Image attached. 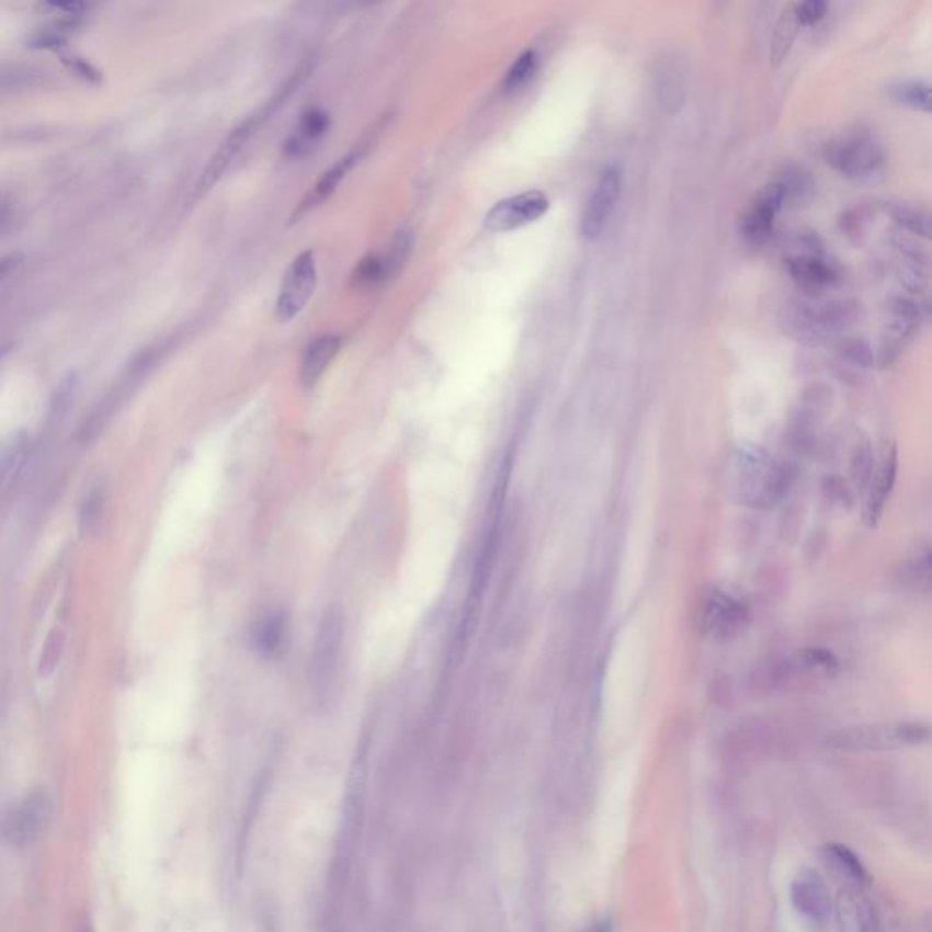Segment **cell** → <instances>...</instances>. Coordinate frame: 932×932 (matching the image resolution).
I'll return each mask as SVG.
<instances>
[{"instance_id": "6da1fadb", "label": "cell", "mask_w": 932, "mask_h": 932, "mask_svg": "<svg viewBox=\"0 0 932 932\" xmlns=\"http://www.w3.org/2000/svg\"><path fill=\"white\" fill-rule=\"evenodd\" d=\"M510 459L512 457H507V462L501 466L498 481H496V487H493L492 504H490L487 515V528H485V534H482L481 547H479V553H477L476 565H474V572H471V581L470 587H468V594H466L463 620L459 623V628H457L454 647H452V667L459 663V659L463 658V653H465L466 647H468L470 636L476 630L477 620H479V614H481L482 594H485L488 579H490V573H492L493 562H496V556H498L504 493H507L510 463H512Z\"/></svg>"}, {"instance_id": "7a4b0ae2", "label": "cell", "mask_w": 932, "mask_h": 932, "mask_svg": "<svg viewBox=\"0 0 932 932\" xmlns=\"http://www.w3.org/2000/svg\"><path fill=\"white\" fill-rule=\"evenodd\" d=\"M736 490L743 503L769 509L793 487L796 468L788 463L772 462L761 448H747L736 459Z\"/></svg>"}, {"instance_id": "3957f363", "label": "cell", "mask_w": 932, "mask_h": 932, "mask_svg": "<svg viewBox=\"0 0 932 932\" xmlns=\"http://www.w3.org/2000/svg\"><path fill=\"white\" fill-rule=\"evenodd\" d=\"M344 649V614L339 606H330L317 630L311 649L308 680L311 694L319 702L332 700L338 694L341 658Z\"/></svg>"}, {"instance_id": "277c9868", "label": "cell", "mask_w": 932, "mask_h": 932, "mask_svg": "<svg viewBox=\"0 0 932 932\" xmlns=\"http://www.w3.org/2000/svg\"><path fill=\"white\" fill-rule=\"evenodd\" d=\"M931 738L929 725L918 721L901 724L860 725L846 727L831 736V746L849 752L857 750H887L898 747L922 746Z\"/></svg>"}, {"instance_id": "5b68a950", "label": "cell", "mask_w": 932, "mask_h": 932, "mask_svg": "<svg viewBox=\"0 0 932 932\" xmlns=\"http://www.w3.org/2000/svg\"><path fill=\"white\" fill-rule=\"evenodd\" d=\"M54 818V804L46 793L27 794L19 804L5 810L0 831L13 846H32L48 831Z\"/></svg>"}, {"instance_id": "8992f818", "label": "cell", "mask_w": 932, "mask_h": 932, "mask_svg": "<svg viewBox=\"0 0 932 932\" xmlns=\"http://www.w3.org/2000/svg\"><path fill=\"white\" fill-rule=\"evenodd\" d=\"M317 286L316 255L310 250L299 253L292 261L275 303V319L280 322L294 321L310 303Z\"/></svg>"}, {"instance_id": "52a82bcc", "label": "cell", "mask_w": 932, "mask_h": 932, "mask_svg": "<svg viewBox=\"0 0 932 932\" xmlns=\"http://www.w3.org/2000/svg\"><path fill=\"white\" fill-rule=\"evenodd\" d=\"M791 903L794 911L815 928H826L834 911L831 890L816 868L805 867L791 882Z\"/></svg>"}, {"instance_id": "ba28073f", "label": "cell", "mask_w": 932, "mask_h": 932, "mask_svg": "<svg viewBox=\"0 0 932 932\" xmlns=\"http://www.w3.org/2000/svg\"><path fill=\"white\" fill-rule=\"evenodd\" d=\"M550 208L545 193L539 190L518 193L493 204L485 215V228L488 231H514L523 226L532 225L542 219Z\"/></svg>"}, {"instance_id": "9c48e42d", "label": "cell", "mask_w": 932, "mask_h": 932, "mask_svg": "<svg viewBox=\"0 0 932 932\" xmlns=\"http://www.w3.org/2000/svg\"><path fill=\"white\" fill-rule=\"evenodd\" d=\"M379 129V124H375L372 132L363 135L360 143L346 156L341 157L336 164H332V167L321 173V178L317 179V183L306 192L305 197L300 198V203H297V206H295L294 214H292V223L299 220L300 217H305L306 214H310L311 209L319 208L321 204L327 203L328 198L332 197L339 184L343 183L344 178H346V173L355 167V162H360V159L365 157L366 150L371 148L374 137Z\"/></svg>"}, {"instance_id": "30bf717a", "label": "cell", "mask_w": 932, "mask_h": 932, "mask_svg": "<svg viewBox=\"0 0 932 932\" xmlns=\"http://www.w3.org/2000/svg\"><path fill=\"white\" fill-rule=\"evenodd\" d=\"M826 159L845 178H865L882 162V151L867 135H846L826 146Z\"/></svg>"}, {"instance_id": "8fae6325", "label": "cell", "mask_w": 932, "mask_h": 932, "mask_svg": "<svg viewBox=\"0 0 932 932\" xmlns=\"http://www.w3.org/2000/svg\"><path fill=\"white\" fill-rule=\"evenodd\" d=\"M622 193V172L616 167L606 168L590 195L583 217H581V234L584 239L594 241L605 230L611 214L616 208L617 198Z\"/></svg>"}, {"instance_id": "7c38bea8", "label": "cell", "mask_w": 932, "mask_h": 932, "mask_svg": "<svg viewBox=\"0 0 932 932\" xmlns=\"http://www.w3.org/2000/svg\"><path fill=\"white\" fill-rule=\"evenodd\" d=\"M785 198H787V190L783 186L782 181L769 184L755 195L754 201L750 204L749 212L743 217V223H741V234L749 245L761 247L769 241L772 228H774V219H776L777 212L782 209Z\"/></svg>"}, {"instance_id": "4fadbf2b", "label": "cell", "mask_w": 932, "mask_h": 932, "mask_svg": "<svg viewBox=\"0 0 932 932\" xmlns=\"http://www.w3.org/2000/svg\"><path fill=\"white\" fill-rule=\"evenodd\" d=\"M253 128H255V118H247L245 123L231 129L230 135L220 143L219 148L215 151L214 157L209 159L208 164H206L203 173H201V178H198L197 184H195V190H193V198L195 201L203 198L209 190H214L215 184L219 183L223 175L228 172V168L234 164L237 156L241 154L242 148L247 145Z\"/></svg>"}, {"instance_id": "5bb4252c", "label": "cell", "mask_w": 932, "mask_h": 932, "mask_svg": "<svg viewBox=\"0 0 932 932\" xmlns=\"http://www.w3.org/2000/svg\"><path fill=\"white\" fill-rule=\"evenodd\" d=\"M703 605V627L716 638H732L746 627L749 620L747 606L721 590L711 592Z\"/></svg>"}, {"instance_id": "9a60e30c", "label": "cell", "mask_w": 932, "mask_h": 932, "mask_svg": "<svg viewBox=\"0 0 932 932\" xmlns=\"http://www.w3.org/2000/svg\"><path fill=\"white\" fill-rule=\"evenodd\" d=\"M832 912L838 932H879L878 911L863 889L843 887Z\"/></svg>"}, {"instance_id": "2e32d148", "label": "cell", "mask_w": 932, "mask_h": 932, "mask_svg": "<svg viewBox=\"0 0 932 932\" xmlns=\"http://www.w3.org/2000/svg\"><path fill=\"white\" fill-rule=\"evenodd\" d=\"M821 863L827 871L849 889H865L871 885V874L856 852L843 843H827L820 851Z\"/></svg>"}, {"instance_id": "e0dca14e", "label": "cell", "mask_w": 932, "mask_h": 932, "mask_svg": "<svg viewBox=\"0 0 932 932\" xmlns=\"http://www.w3.org/2000/svg\"><path fill=\"white\" fill-rule=\"evenodd\" d=\"M341 344L343 339L339 338L338 333H322L311 339L300 360L299 379L305 388H311L319 383L328 371V366L332 365V361L339 354Z\"/></svg>"}, {"instance_id": "ac0fdd59", "label": "cell", "mask_w": 932, "mask_h": 932, "mask_svg": "<svg viewBox=\"0 0 932 932\" xmlns=\"http://www.w3.org/2000/svg\"><path fill=\"white\" fill-rule=\"evenodd\" d=\"M328 129H330V115L325 110L311 107L300 115L294 134L289 135L286 145H284V151L289 157L306 156L321 143L322 137L328 134Z\"/></svg>"}, {"instance_id": "d6986e66", "label": "cell", "mask_w": 932, "mask_h": 932, "mask_svg": "<svg viewBox=\"0 0 932 932\" xmlns=\"http://www.w3.org/2000/svg\"><path fill=\"white\" fill-rule=\"evenodd\" d=\"M896 474H898V451H896V446H893L885 454L884 462L878 466V470H874L873 479L868 482L871 485V493H868L865 512H863L865 525L874 526L876 525V521L879 520L885 501H887L889 493L893 492V487H895Z\"/></svg>"}, {"instance_id": "ffe728a7", "label": "cell", "mask_w": 932, "mask_h": 932, "mask_svg": "<svg viewBox=\"0 0 932 932\" xmlns=\"http://www.w3.org/2000/svg\"><path fill=\"white\" fill-rule=\"evenodd\" d=\"M289 636V617L283 609L264 614L253 630V647L264 658H275L283 652Z\"/></svg>"}, {"instance_id": "44dd1931", "label": "cell", "mask_w": 932, "mask_h": 932, "mask_svg": "<svg viewBox=\"0 0 932 932\" xmlns=\"http://www.w3.org/2000/svg\"><path fill=\"white\" fill-rule=\"evenodd\" d=\"M788 274L805 292H821L834 283L831 266L816 255H798L788 261Z\"/></svg>"}, {"instance_id": "7402d4cb", "label": "cell", "mask_w": 932, "mask_h": 932, "mask_svg": "<svg viewBox=\"0 0 932 932\" xmlns=\"http://www.w3.org/2000/svg\"><path fill=\"white\" fill-rule=\"evenodd\" d=\"M798 19L794 13V4L788 5L787 10L783 11L780 21L776 22V27L772 32L771 38V65H782L788 52L793 48L794 38L798 35L799 30Z\"/></svg>"}, {"instance_id": "603a6c76", "label": "cell", "mask_w": 932, "mask_h": 932, "mask_svg": "<svg viewBox=\"0 0 932 932\" xmlns=\"http://www.w3.org/2000/svg\"><path fill=\"white\" fill-rule=\"evenodd\" d=\"M539 68V55L534 49H526L510 66L503 79V90L507 93L520 92L528 82L536 77Z\"/></svg>"}, {"instance_id": "cb8c5ba5", "label": "cell", "mask_w": 932, "mask_h": 932, "mask_svg": "<svg viewBox=\"0 0 932 932\" xmlns=\"http://www.w3.org/2000/svg\"><path fill=\"white\" fill-rule=\"evenodd\" d=\"M893 95L903 106L912 107L918 112H931V87L923 81H903L893 88Z\"/></svg>"}, {"instance_id": "d4e9b609", "label": "cell", "mask_w": 932, "mask_h": 932, "mask_svg": "<svg viewBox=\"0 0 932 932\" xmlns=\"http://www.w3.org/2000/svg\"><path fill=\"white\" fill-rule=\"evenodd\" d=\"M893 217H895L896 223L901 228H906L911 234H917V236L928 239L929 231H931V223H929V215L923 214L922 209L912 208V206H907V204H898V206L893 208Z\"/></svg>"}, {"instance_id": "484cf974", "label": "cell", "mask_w": 932, "mask_h": 932, "mask_svg": "<svg viewBox=\"0 0 932 932\" xmlns=\"http://www.w3.org/2000/svg\"><path fill=\"white\" fill-rule=\"evenodd\" d=\"M873 474L874 456L873 451H871V446H857L856 451H854V454H852V481H854V485H856V487L862 490V488L868 487V482H871V479H873Z\"/></svg>"}, {"instance_id": "4316f807", "label": "cell", "mask_w": 932, "mask_h": 932, "mask_svg": "<svg viewBox=\"0 0 932 932\" xmlns=\"http://www.w3.org/2000/svg\"><path fill=\"white\" fill-rule=\"evenodd\" d=\"M386 275H390V272L386 266L385 258L368 255L355 266L354 281L360 286H374L379 281L386 280Z\"/></svg>"}, {"instance_id": "83f0119b", "label": "cell", "mask_w": 932, "mask_h": 932, "mask_svg": "<svg viewBox=\"0 0 932 932\" xmlns=\"http://www.w3.org/2000/svg\"><path fill=\"white\" fill-rule=\"evenodd\" d=\"M22 451H24V437L22 435H15V437L0 443V485L4 482L11 468L15 466Z\"/></svg>"}, {"instance_id": "f1b7e54d", "label": "cell", "mask_w": 932, "mask_h": 932, "mask_svg": "<svg viewBox=\"0 0 932 932\" xmlns=\"http://www.w3.org/2000/svg\"><path fill=\"white\" fill-rule=\"evenodd\" d=\"M794 13H796L799 26H812V24L820 22L826 16L827 2L809 0V2L794 4Z\"/></svg>"}, {"instance_id": "f546056e", "label": "cell", "mask_w": 932, "mask_h": 932, "mask_svg": "<svg viewBox=\"0 0 932 932\" xmlns=\"http://www.w3.org/2000/svg\"><path fill=\"white\" fill-rule=\"evenodd\" d=\"M799 664L809 669H834L838 659L834 653L826 649H807L799 653Z\"/></svg>"}, {"instance_id": "4dcf8cb0", "label": "cell", "mask_w": 932, "mask_h": 932, "mask_svg": "<svg viewBox=\"0 0 932 932\" xmlns=\"http://www.w3.org/2000/svg\"><path fill=\"white\" fill-rule=\"evenodd\" d=\"M62 60H65V65L68 66L73 73L81 76L82 79H87V81L96 82L101 79L99 71H96L90 62L82 60L81 57H76V55L71 57L70 55V57H65Z\"/></svg>"}, {"instance_id": "1f68e13d", "label": "cell", "mask_w": 932, "mask_h": 932, "mask_svg": "<svg viewBox=\"0 0 932 932\" xmlns=\"http://www.w3.org/2000/svg\"><path fill=\"white\" fill-rule=\"evenodd\" d=\"M102 509V499L101 493L93 492L88 496L87 503L82 507L81 512V521L82 525L92 526L93 521L99 520V514H101Z\"/></svg>"}, {"instance_id": "d6a6232c", "label": "cell", "mask_w": 932, "mask_h": 932, "mask_svg": "<svg viewBox=\"0 0 932 932\" xmlns=\"http://www.w3.org/2000/svg\"><path fill=\"white\" fill-rule=\"evenodd\" d=\"M711 700L721 703V700H732V686L727 675H716L711 681Z\"/></svg>"}, {"instance_id": "836d02e7", "label": "cell", "mask_w": 932, "mask_h": 932, "mask_svg": "<svg viewBox=\"0 0 932 932\" xmlns=\"http://www.w3.org/2000/svg\"><path fill=\"white\" fill-rule=\"evenodd\" d=\"M22 261H24V258H22L21 253H10V255L0 258V283L8 280L21 266Z\"/></svg>"}, {"instance_id": "e575fe53", "label": "cell", "mask_w": 932, "mask_h": 932, "mask_svg": "<svg viewBox=\"0 0 932 932\" xmlns=\"http://www.w3.org/2000/svg\"><path fill=\"white\" fill-rule=\"evenodd\" d=\"M46 8H54V10L62 11L65 15L77 19V16H81L82 13L90 8V5L84 4V2H52V4H46Z\"/></svg>"}, {"instance_id": "d590c367", "label": "cell", "mask_w": 932, "mask_h": 932, "mask_svg": "<svg viewBox=\"0 0 932 932\" xmlns=\"http://www.w3.org/2000/svg\"><path fill=\"white\" fill-rule=\"evenodd\" d=\"M826 492H829L834 503L845 504L849 498H851V493H849L846 487H843V482L840 479H832L831 485L826 487Z\"/></svg>"}, {"instance_id": "8d00e7d4", "label": "cell", "mask_w": 932, "mask_h": 932, "mask_svg": "<svg viewBox=\"0 0 932 932\" xmlns=\"http://www.w3.org/2000/svg\"><path fill=\"white\" fill-rule=\"evenodd\" d=\"M11 219H13V204L5 198H0V234L10 226Z\"/></svg>"}, {"instance_id": "74e56055", "label": "cell", "mask_w": 932, "mask_h": 932, "mask_svg": "<svg viewBox=\"0 0 932 932\" xmlns=\"http://www.w3.org/2000/svg\"><path fill=\"white\" fill-rule=\"evenodd\" d=\"M11 349H13V346H11V344H0V360H2V357H4V355L10 354Z\"/></svg>"}]
</instances>
